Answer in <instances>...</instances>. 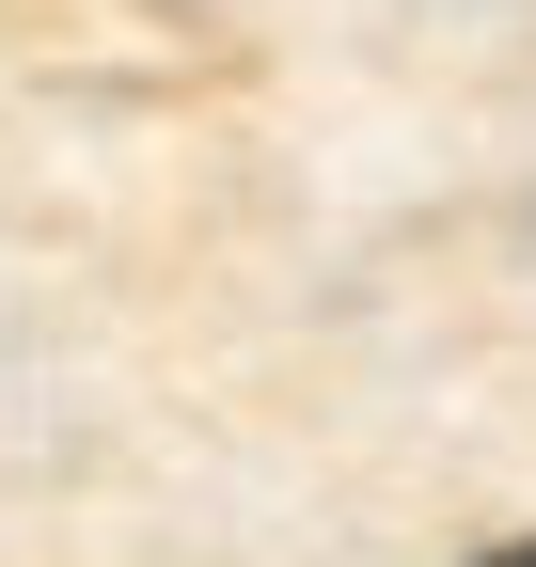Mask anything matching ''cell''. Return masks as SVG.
Here are the masks:
<instances>
[{
    "label": "cell",
    "instance_id": "cell-1",
    "mask_svg": "<svg viewBox=\"0 0 536 567\" xmlns=\"http://www.w3.org/2000/svg\"><path fill=\"white\" fill-rule=\"evenodd\" d=\"M474 567H536V536H520V551H474Z\"/></svg>",
    "mask_w": 536,
    "mask_h": 567
}]
</instances>
